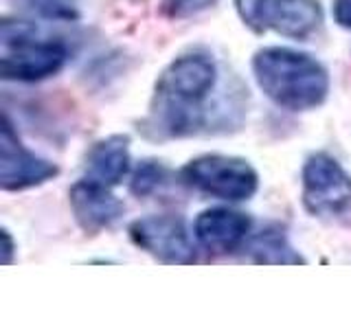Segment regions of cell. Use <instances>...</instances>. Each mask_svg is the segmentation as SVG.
I'll list each match as a JSON object with an SVG mask.
<instances>
[{
  "instance_id": "7a4b0ae2",
  "label": "cell",
  "mask_w": 351,
  "mask_h": 329,
  "mask_svg": "<svg viewBox=\"0 0 351 329\" xmlns=\"http://www.w3.org/2000/svg\"><path fill=\"white\" fill-rule=\"evenodd\" d=\"M252 75L272 103L290 112L321 106L329 93L327 69L316 58L288 47H263L252 58Z\"/></svg>"
},
{
  "instance_id": "6da1fadb",
  "label": "cell",
  "mask_w": 351,
  "mask_h": 329,
  "mask_svg": "<svg viewBox=\"0 0 351 329\" xmlns=\"http://www.w3.org/2000/svg\"><path fill=\"white\" fill-rule=\"evenodd\" d=\"M215 86L217 66L208 55L189 53L176 58L156 82L154 127L169 136L191 134L202 125V108Z\"/></svg>"
},
{
  "instance_id": "5bb4252c",
  "label": "cell",
  "mask_w": 351,
  "mask_h": 329,
  "mask_svg": "<svg viewBox=\"0 0 351 329\" xmlns=\"http://www.w3.org/2000/svg\"><path fill=\"white\" fill-rule=\"evenodd\" d=\"M217 0H165V11L173 18H184L197 14V11H204L206 7L215 5Z\"/></svg>"
},
{
  "instance_id": "3957f363",
  "label": "cell",
  "mask_w": 351,
  "mask_h": 329,
  "mask_svg": "<svg viewBox=\"0 0 351 329\" xmlns=\"http://www.w3.org/2000/svg\"><path fill=\"white\" fill-rule=\"evenodd\" d=\"M69 51L66 44L44 38L31 22L3 20L0 27V73L7 82H40L58 73Z\"/></svg>"
},
{
  "instance_id": "277c9868",
  "label": "cell",
  "mask_w": 351,
  "mask_h": 329,
  "mask_svg": "<svg viewBox=\"0 0 351 329\" xmlns=\"http://www.w3.org/2000/svg\"><path fill=\"white\" fill-rule=\"evenodd\" d=\"M180 180L204 195L226 202H244L255 195L259 175L252 164L237 156L204 154L180 169Z\"/></svg>"
},
{
  "instance_id": "9c48e42d",
  "label": "cell",
  "mask_w": 351,
  "mask_h": 329,
  "mask_svg": "<svg viewBox=\"0 0 351 329\" xmlns=\"http://www.w3.org/2000/svg\"><path fill=\"white\" fill-rule=\"evenodd\" d=\"M71 208L86 233H99L112 226L123 215V202L110 191L108 184L84 178L71 186Z\"/></svg>"
},
{
  "instance_id": "ba28073f",
  "label": "cell",
  "mask_w": 351,
  "mask_h": 329,
  "mask_svg": "<svg viewBox=\"0 0 351 329\" xmlns=\"http://www.w3.org/2000/svg\"><path fill=\"white\" fill-rule=\"evenodd\" d=\"M60 173L58 164L29 151L14 132L9 117L0 127V186L3 191H25L44 184Z\"/></svg>"
},
{
  "instance_id": "5b68a950",
  "label": "cell",
  "mask_w": 351,
  "mask_h": 329,
  "mask_svg": "<svg viewBox=\"0 0 351 329\" xmlns=\"http://www.w3.org/2000/svg\"><path fill=\"white\" fill-rule=\"evenodd\" d=\"M303 206L332 222H351V178L329 154H312L303 167Z\"/></svg>"
},
{
  "instance_id": "8992f818",
  "label": "cell",
  "mask_w": 351,
  "mask_h": 329,
  "mask_svg": "<svg viewBox=\"0 0 351 329\" xmlns=\"http://www.w3.org/2000/svg\"><path fill=\"white\" fill-rule=\"evenodd\" d=\"M244 25L255 31L272 29L285 38L305 40L321 27L318 0H235Z\"/></svg>"
},
{
  "instance_id": "2e32d148",
  "label": "cell",
  "mask_w": 351,
  "mask_h": 329,
  "mask_svg": "<svg viewBox=\"0 0 351 329\" xmlns=\"http://www.w3.org/2000/svg\"><path fill=\"white\" fill-rule=\"evenodd\" d=\"M11 261H14V241H11L9 230L3 228V263L9 266Z\"/></svg>"
},
{
  "instance_id": "52a82bcc",
  "label": "cell",
  "mask_w": 351,
  "mask_h": 329,
  "mask_svg": "<svg viewBox=\"0 0 351 329\" xmlns=\"http://www.w3.org/2000/svg\"><path fill=\"white\" fill-rule=\"evenodd\" d=\"M128 233L147 255L169 266H186L195 261V248L186 226L176 215H147L134 219Z\"/></svg>"
},
{
  "instance_id": "8fae6325",
  "label": "cell",
  "mask_w": 351,
  "mask_h": 329,
  "mask_svg": "<svg viewBox=\"0 0 351 329\" xmlns=\"http://www.w3.org/2000/svg\"><path fill=\"white\" fill-rule=\"evenodd\" d=\"M130 171V136L112 134L95 143L86 154V178L114 186Z\"/></svg>"
},
{
  "instance_id": "30bf717a",
  "label": "cell",
  "mask_w": 351,
  "mask_h": 329,
  "mask_svg": "<svg viewBox=\"0 0 351 329\" xmlns=\"http://www.w3.org/2000/svg\"><path fill=\"white\" fill-rule=\"evenodd\" d=\"M250 217L233 208H206L195 217L193 233L200 244L213 255H226L246 244Z\"/></svg>"
},
{
  "instance_id": "7c38bea8",
  "label": "cell",
  "mask_w": 351,
  "mask_h": 329,
  "mask_svg": "<svg viewBox=\"0 0 351 329\" xmlns=\"http://www.w3.org/2000/svg\"><path fill=\"white\" fill-rule=\"evenodd\" d=\"M246 250L250 252V259L257 263H305V259L296 252L283 230L279 228H263L257 235L248 239Z\"/></svg>"
},
{
  "instance_id": "9a60e30c",
  "label": "cell",
  "mask_w": 351,
  "mask_h": 329,
  "mask_svg": "<svg viewBox=\"0 0 351 329\" xmlns=\"http://www.w3.org/2000/svg\"><path fill=\"white\" fill-rule=\"evenodd\" d=\"M334 20L343 29H351V0H334Z\"/></svg>"
},
{
  "instance_id": "4fadbf2b",
  "label": "cell",
  "mask_w": 351,
  "mask_h": 329,
  "mask_svg": "<svg viewBox=\"0 0 351 329\" xmlns=\"http://www.w3.org/2000/svg\"><path fill=\"white\" fill-rule=\"evenodd\" d=\"M167 178V169L158 160H143L130 180V191L136 197H147Z\"/></svg>"
}]
</instances>
